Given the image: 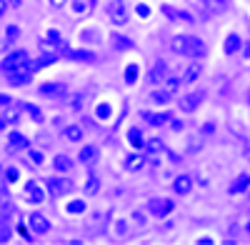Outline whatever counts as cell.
Instances as JSON below:
<instances>
[{
  "mask_svg": "<svg viewBox=\"0 0 250 245\" xmlns=\"http://www.w3.org/2000/svg\"><path fill=\"white\" fill-rule=\"evenodd\" d=\"M123 168L128 173H138L145 168V153H128V158L123 160Z\"/></svg>",
  "mask_w": 250,
  "mask_h": 245,
  "instance_id": "cell-13",
  "label": "cell"
},
{
  "mask_svg": "<svg viewBox=\"0 0 250 245\" xmlns=\"http://www.w3.org/2000/svg\"><path fill=\"white\" fill-rule=\"evenodd\" d=\"M23 63H28V53L25 50H15V53H10L3 63H0V70L3 73H10V70H15L18 65H23Z\"/></svg>",
  "mask_w": 250,
  "mask_h": 245,
  "instance_id": "cell-10",
  "label": "cell"
},
{
  "mask_svg": "<svg viewBox=\"0 0 250 245\" xmlns=\"http://www.w3.org/2000/svg\"><path fill=\"white\" fill-rule=\"evenodd\" d=\"M38 93L43 98H50V100H62V98H65V85H62V83H53V80H50V83L40 85Z\"/></svg>",
  "mask_w": 250,
  "mask_h": 245,
  "instance_id": "cell-9",
  "label": "cell"
},
{
  "mask_svg": "<svg viewBox=\"0 0 250 245\" xmlns=\"http://www.w3.org/2000/svg\"><path fill=\"white\" fill-rule=\"evenodd\" d=\"M203 98H205L203 90L185 93V95L180 98V110H183V113H195V110L200 108V103H203Z\"/></svg>",
  "mask_w": 250,
  "mask_h": 245,
  "instance_id": "cell-7",
  "label": "cell"
},
{
  "mask_svg": "<svg viewBox=\"0 0 250 245\" xmlns=\"http://www.w3.org/2000/svg\"><path fill=\"white\" fill-rule=\"evenodd\" d=\"M5 128H8V120H5V115H3V113H0V133H3Z\"/></svg>",
  "mask_w": 250,
  "mask_h": 245,
  "instance_id": "cell-53",
  "label": "cell"
},
{
  "mask_svg": "<svg viewBox=\"0 0 250 245\" xmlns=\"http://www.w3.org/2000/svg\"><path fill=\"white\" fill-rule=\"evenodd\" d=\"M108 18H110V23L115 28H123V25L130 23V10L123 0H110L108 3Z\"/></svg>",
  "mask_w": 250,
  "mask_h": 245,
  "instance_id": "cell-2",
  "label": "cell"
},
{
  "mask_svg": "<svg viewBox=\"0 0 250 245\" xmlns=\"http://www.w3.org/2000/svg\"><path fill=\"white\" fill-rule=\"evenodd\" d=\"M3 115H5V120H8V125H13V122H18V120H20V105H18V103L8 105V110H5Z\"/></svg>",
  "mask_w": 250,
  "mask_h": 245,
  "instance_id": "cell-37",
  "label": "cell"
},
{
  "mask_svg": "<svg viewBox=\"0 0 250 245\" xmlns=\"http://www.w3.org/2000/svg\"><path fill=\"white\" fill-rule=\"evenodd\" d=\"M62 135H65V140H70V143H80L85 133H83V125H75V122H73V125L62 128Z\"/></svg>",
  "mask_w": 250,
  "mask_h": 245,
  "instance_id": "cell-28",
  "label": "cell"
},
{
  "mask_svg": "<svg viewBox=\"0 0 250 245\" xmlns=\"http://www.w3.org/2000/svg\"><path fill=\"white\" fill-rule=\"evenodd\" d=\"M20 178V170L18 168H8V180H18Z\"/></svg>",
  "mask_w": 250,
  "mask_h": 245,
  "instance_id": "cell-50",
  "label": "cell"
},
{
  "mask_svg": "<svg viewBox=\"0 0 250 245\" xmlns=\"http://www.w3.org/2000/svg\"><path fill=\"white\" fill-rule=\"evenodd\" d=\"M163 83H165V85H163L165 90H168V93H173V95H175V93L180 90V85H183V78H178V75L168 73V75L163 78Z\"/></svg>",
  "mask_w": 250,
  "mask_h": 245,
  "instance_id": "cell-29",
  "label": "cell"
},
{
  "mask_svg": "<svg viewBox=\"0 0 250 245\" xmlns=\"http://www.w3.org/2000/svg\"><path fill=\"white\" fill-rule=\"evenodd\" d=\"M203 5L208 8V13L223 15V13H228V8H230V0H205Z\"/></svg>",
  "mask_w": 250,
  "mask_h": 245,
  "instance_id": "cell-27",
  "label": "cell"
},
{
  "mask_svg": "<svg viewBox=\"0 0 250 245\" xmlns=\"http://www.w3.org/2000/svg\"><path fill=\"white\" fill-rule=\"evenodd\" d=\"M0 105H5V108H8V105H13V98H10V95H5V93H0Z\"/></svg>",
  "mask_w": 250,
  "mask_h": 245,
  "instance_id": "cell-49",
  "label": "cell"
},
{
  "mask_svg": "<svg viewBox=\"0 0 250 245\" xmlns=\"http://www.w3.org/2000/svg\"><path fill=\"white\" fill-rule=\"evenodd\" d=\"M80 40H85V43H103V35H100V30L98 28H85L80 33Z\"/></svg>",
  "mask_w": 250,
  "mask_h": 245,
  "instance_id": "cell-34",
  "label": "cell"
},
{
  "mask_svg": "<svg viewBox=\"0 0 250 245\" xmlns=\"http://www.w3.org/2000/svg\"><path fill=\"white\" fill-rule=\"evenodd\" d=\"M20 3H23V0H8V5H10V8H20Z\"/></svg>",
  "mask_w": 250,
  "mask_h": 245,
  "instance_id": "cell-56",
  "label": "cell"
},
{
  "mask_svg": "<svg viewBox=\"0 0 250 245\" xmlns=\"http://www.w3.org/2000/svg\"><path fill=\"white\" fill-rule=\"evenodd\" d=\"M203 75V63L200 60H193L190 65L185 68V75H183V83H195V80Z\"/></svg>",
  "mask_w": 250,
  "mask_h": 245,
  "instance_id": "cell-23",
  "label": "cell"
},
{
  "mask_svg": "<svg viewBox=\"0 0 250 245\" xmlns=\"http://www.w3.org/2000/svg\"><path fill=\"white\" fill-rule=\"evenodd\" d=\"M40 40H43V45H48V48H53V50L62 48V33H60L58 28H48L43 35H40Z\"/></svg>",
  "mask_w": 250,
  "mask_h": 245,
  "instance_id": "cell-14",
  "label": "cell"
},
{
  "mask_svg": "<svg viewBox=\"0 0 250 245\" xmlns=\"http://www.w3.org/2000/svg\"><path fill=\"white\" fill-rule=\"evenodd\" d=\"M168 125H170V130H173V133H180V130L185 128V122H183L180 118H170V120H168Z\"/></svg>",
  "mask_w": 250,
  "mask_h": 245,
  "instance_id": "cell-44",
  "label": "cell"
},
{
  "mask_svg": "<svg viewBox=\"0 0 250 245\" xmlns=\"http://www.w3.org/2000/svg\"><path fill=\"white\" fill-rule=\"evenodd\" d=\"M173 193H175V195H188V193H193V178L188 175V173L175 175V180H173Z\"/></svg>",
  "mask_w": 250,
  "mask_h": 245,
  "instance_id": "cell-12",
  "label": "cell"
},
{
  "mask_svg": "<svg viewBox=\"0 0 250 245\" xmlns=\"http://www.w3.org/2000/svg\"><path fill=\"white\" fill-rule=\"evenodd\" d=\"M13 238V223L0 218V243H8Z\"/></svg>",
  "mask_w": 250,
  "mask_h": 245,
  "instance_id": "cell-36",
  "label": "cell"
},
{
  "mask_svg": "<svg viewBox=\"0 0 250 245\" xmlns=\"http://www.w3.org/2000/svg\"><path fill=\"white\" fill-rule=\"evenodd\" d=\"M65 55L70 60H83V63H93L95 60V53H90V50H65Z\"/></svg>",
  "mask_w": 250,
  "mask_h": 245,
  "instance_id": "cell-33",
  "label": "cell"
},
{
  "mask_svg": "<svg viewBox=\"0 0 250 245\" xmlns=\"http://www.w3.org/2000/svg\"><path fill=\"white\" fill-rule=\"evenodd\" d=\"M140 118L148 122V125L160 128V125H165V122L170 120V113H150V110H140Z\"/></svg>",
  "mask_w": 250,
  "mask_h": 245,
  "instance_id": "cell-17",
  "label": "cell"
},
{
  "mask_svg": "<svg viewBox=\"0 0 250 245\" xmlns=\"http://www.w3.org/2000/svg\"><path fill=\"white\" fill-rule=\"evenodd\" d=\"M5 195H8V185H5L3 180H0V198H5Z\"/></svg>",
  "mask_w": 250,
  "mask_h": 245,
  "instance_id": "cell-54",
  "label": "cell"
},
{
  "mask_svg": "<svg viewBox=\"0 0 250 245\" xmlns=\"http://www.w3.org/2000/svg\"><path fill=\"white\" fill-rule=\"evenodd\" d=\"M135 13H138V18H143V20L150 18V8L145 5V3H138V5H135Z\"/></svg>",
  "mask_w": 250,
  "mask_h": 245,
  "instance_id": "cell-45",
  "label": "cell"
},
{
  "mask_svg": "<svg viewBox=\"0 0 250 245\" xmlns=\"http://www.w3.org/2000/svg\"><path fill=\"white\" fill-rule=\"evenodd\" d=\"M128 140H130V145L140 148V145H143V135H140V128H130V130H128Z\"/></svg>",
  "mask_w": 250,
  "mask_h": 245,
  "instance_id": "cell-40",
  "label": "cell"
},
{
  "mask_svg": "<svg viewBox=\"0 0 250 245\" xmlns=\"http://www.w3.org/2000/svg\"><path fill=\"white\" fill-rule=\"evenodd\" d=\"M8 8H10V5H8V0H0V18L8 13Z\"/></svg>",
  "mask_w": 250,
  "mask_h": 245,
  "instance_id": "cell-52",
  "label": "cell"
},
{
  "mask_svg": "<svg viewBox=\"0 0 250 245\" xmlns=\"http://www.w3.org/2000/svg\"><path fill=\"white\" fill-rule=\"evenodd\" d=\"M143 153H148V155H160L165 153V143L160 138H148L143 143Z\"/></svg>",
  "mask_w": 250,
  "mask_h": 245,
  "instance_id": "cell-24",
  "label": "cell"
},
{
  "mask_svg": "<svg viewBox=\"0 0 250 245\" xmlns=\"http://www.w3.org/2000/svg\"><path fill=\"white\" fill-rule=\"evenodd\" d=\"M25 153H28V158H30V163H33V165H43V160H45V155L43 153H40V150H35V148H25Z\"/></svg>",
  "mask_w": 250,
  "mask_h": 245,
  "instance_id": "cell-39",
  "label": "cell"
},
{
  "mask_svg": "<svg viewBox=\"0 0 250 245\" xmlns=\"http://www.w3.org/2000/svg\"><path fill=\"white\" fill-rule=\"evenodd\" d=\"M188 45H190V35H175L170 40V48L175 55H188Z\"/></svg>",
  "mask_w": 250,
  "mask_h": 245,
  "instance_id": "cell-25",
  "label": "cell"
},
{
  "mask_svg": "<svg viewBox=\"0 0 250 245\" xmlns=\"http://www.w3.org/2000/svg\"><path fill=\"white\" fill-rule=\"evenodd\" d=\"M73 168H75V160H73L70 155L58 153V155L53 158V170H55V173H70Z\"/></svg>",
  "mask_w": 250,
  "mask_h": 245,
  "instance_id": "cell-16",
  "label": "cell"
},
{
  "mask_svg": "<svg viewBox=\"0 0 250 245\" xmlns=\"http://www.w3.org/2000/svg\"><path fill=\"white\" fill-rule=\"evenodd\" d=\"M85 210H88L85 200H70L68 205H65V213H70V215H83Z\"/></svg>",
  "mask_w": 250,
  "mask_h": 245,
  "instance_id": "cell-35",
  "label": "cell"
},
{
  "mask_svg": "<svg viewBox=\"0 0 250 245\" xmlns=\"http://www.w3.org/2000/svg\"><path fill=\"white\" fill-rule=\"evenodd\" d=\"M240 53H243V58H245V60H250V40H245V43H243Z\"/></svg>",
  "mask_w": 250,
  "mask_h": 245,
  "instance_id": "cell-48",
  "label": "cell"
},
{
  "mask_svg": "<svg viewBox=\"0 0 250 245\" xmlns=\"http://www.w3.org/2000/svg\"><path fill=\"white\" fill-rule=\"evenodd\" d=\"M28 228H30V233H35V235H48L50 233V220L43 215V213H30L28 215Z\"/></svg>",
  "mask_w": 250,
  "mask_h": 245,
  "instance_id": "cell-4",
  "label": "cell"
},
{
  "mask_svg": "<svg viewBox=\"0 0 250 245\" xmlns=\"http://www.w3.org/2000/svg\"><path fill=\"white\" fill-rule=\"evenodd\" d=\"M18 105H20V110L28 113V118L33 122H38V125H43V122H45V115H43V110H40L38 105H33V103H18Z\"/></svg>",
  "mask_w": 250,
  "mask_h": 245,
  "instance_id": "cell-22",
  "label": "cell"
},
{
  "mask_svg": "<svg viewBox=\"0 0 250 245\" xmlns=\"http://www.w3.org/2000/svg\"><path fill=\"white\" fill-rule=\"evenodd\" d=\"M23 193H25V200L33 203V205H40V203L45 200V190H43V185H40L38 180H28L23 185Z\"/></svg>",
  "mask_w": 250,
  "mask_h": 245,
  "instance_id": "cell-5",
  "label": "cell"
},
{
  "mask_svg": "<svg viewBox=\"0 0 250 245\" xmlns=\"http://www.w3.org/2000/svg\"><path fill=\"white\" fill-rule=\"evenodd\" d=\"M168 75V63H165L163 58H158L155 60V65L150 68V73H148V80L155 85V83H163V78Z\"/></svg>",
  "mask_w": 250,
  "mask_h": 245,
  "instance_id": "cell-18",
  "label": "cell"
},
{
  "mask_svg": "<svg viewBox=\"0 0 250 245\" xmlns=\"http://www.w3.org/2000/svg\"><path fill=\"white\" fill-rule=\"evenodd\" d=\"M195 3H205V0H195Z\"/></svg>",
  "mask_w": 250,
  "mask_h": 245,
  "instance_id": "cell-57",
  "label": "cell"
},
{
  "mask_svg": "<svg viewBox=\"0 0 250 245\" xmlns=\"http://www.w3.org/2000/svg\"><path fill=\"white\" fill-rule=\"evenodd\" d=\"M150 100H153L155 105H168L170 100H173V93H168L165 88H158L155 93H150Z\"/></svg>",
  "mask_w": 250,
  "mask_h": 245,
  "instance_id": "cell-32",
  "label": "cell"
},
{
  "mask_svg": "<svg viewBox=\"0 0 250 245\" xmlns=\"http://www.w3.org/2000/svg\"><path fill=\"white\" fill-rule=\"evenodd\" d=\"M28 145H30V143H28V138H25L23 133H18V130L8 133V148H10V150L20 153V150H25Z\"/></svg>",
  "mask_w": 250,
  "mask_h": 245,
  "instance_id": "cell-20",
  "label": "cell"
},
{
  "mask_svg": "<svg viewBox=\"0 0 250 245\" xmlns=\"http://www.w3.org/2000/svg\"><path fill=\"white\" fill-rule=\"evenodd\" d=\"M48 3H50V5H53V8L58 10V8H62V5H65V3H68V0H48Z\"/></svg>",
  "mask_w": 250,
  "mask_h": 245,
  "instance_id": "cell-51",
  "label": "cell"
},
{
  "mask_svg": "<svg viewBox=\"0 0 250 245\" xmlns=\"http://www.w3.org/2000/svg\"><path fill=\"white\" fill-rule=\"evenodd\" d=\"M140 78V65L138 63H128L125 65V85H135Z\"/></svg>",
  "mask_w": 250,
  "mask_h": 245,
  "instance_id": "cell-30",
  "label": "cell"
},
{
  "mask_svg": "<svg viewBox=\"0 0 250 245\" xmlns=\"http://www.w3.org/2000/svg\"><path fill=\"white\" fill-rule=\"evenodd\" d=\"M95 115H98L100 120H108V118L113 115V105H110V103H98V105H95Z\"/></svg>",
  "mask_w": 250,
  "mask_h": 245,
  "instance_id": "cell-38",
  "label": "cell"
},
{
  "mask_svg": "<svg viewBox=\"0 0 250 245\" xmlns=\"http://www.w3.org/2000/svg\"><path fill=\"white\" fill-rule=\"evenodd\" d=\"M240 48H243L240 33H228L225 40H223V55H225V58H233L235 53H240Z\"/></svg>",
  "mask_w": 250,
  "mask_h": 245,
  "instance_id": "cell-8",
  "label": "cell"
},
{
  "mask_svg": "<svg viewBox=\"0 0 250 245\" xmlns=\"http://www.w3.org/2000/svg\"><path fill=\"white\" fill-rule=\"evenodd\" d=\"M70 108H73L75 113H80V110H83V95H78V98H73V103H70Z\"/></svg>",
  "mask_w": 250,
  "mask_h": 245,
  "instance_id": "cell-47",
  "label": "cell"
},
{
  "mask_svg": "<svg viewBox=\"0 0 250 245\" xmlns=\"http://www.w3.org/2000/svg\"><path fill=\"white\" fill-rule=\"evenodd\" d=\"M78 163L80 165H93V163H98V148L95 145H83V150L78 153Z\"/></svg>",
  "mask_w": 250,
  "mask_h": 245,
  "instance_id": "cell-21",
  "label": "cell"
},
{
  "mask_svg": "<svg viewBox=\"0 0 250 245\" xmlns=\"http://www.w3.org/2000/svg\"><path fill=\"white\" fill-rule=\"evenodd\" d=\"M210 243H213V238H200L198 240V245H210Z\"/></svg>",
  "mask_w": 250,
  "mask_h": 245,
  "instance_id": "cell-55",
  "label": "cell"
},
{
  "mask_svg": "<svg viewBox=\"0 0 250 245\" xmlns=\"http://www.w3.org/2000/svg\"><path fill=\"white\" fill-rule=\"evenodd\" d=\"M45 188H48L50 198L55 200V198H65V195H70V193L75 190V183H73L68 175H55V178H48Z\"/></svg>",
  "mask_w": 250,
  "mask_h": 245,
  "instance_id": "cell-1",
  "label": "cell"
},
{
  "mask_svg": "<svg viewBox=\"0 0 250 245\" xmlns=\"http://www.w3.org/2000/svg\"><path fill=\"white\" fill-rule=\"evenodd\" d=\"M205 53H208L205 40H203V38H198V35H190V45H188V55H193L195 60H200V58H205Z\"/></svg>",
  "mask_w": 250,
  "mask_h": 245,
  "instance_id": "cell-19",
  "label": "cell"
},
{
  "mask_svg": "<svg viewBox=\"0 0 250 245\" xmlns=\"http://www.w3.org/2000/svg\"><path fill=\"white\" fill-rule=\"evenodd\" d=\"M148 213L153 218H168L173 213V200H168V198H150L148 200Z\"/></svg>",
  "mask_w": 250,
  "mask_h": 245,
  "instance_id": "cell-3",
  "label": "cell"
},
{
  "mask_svg": "<svg viewBox=\"0 0 250 245\" xmlns=\"http://www.w3.org/2000/svg\"><path fill=\"white\" fill-rule=\"evenodd\" d=\"M113 230H115V235H128V220H115Z\"/></svg>",
  "mask_w": 250,
  "mask_h": 245,
  "instance_id": "cell-43",
  "label": "cell"
},
{
  "mask_svg": "<svg viewBox=\"0 0 250 245\" xmlns=\"http://www.w3.org/2000/svg\"><path fill=\"white\" fill-rule=\"evenodd\" d=\"M20 38V28L18 25H8L5 28V40H8V43H13V40H18Z\"/></svg>",
  "mask_w": 250,
  "mask_h": 245,
  "instance_id": "cell-42",
  "label": "cell"
},
{
  "mask_svg": "<svg viewBox=\"0 0 250 245\" xmlns=\"http://www.w3.org/2000/svg\"><path fill=\"white\" fill-rule=\"evenodd\" d=\"M108 43L113 45L115 53H125V50H133L135 48V40H130L128 35H123V33H110Z\"/></svg>",
  "mask_w": 250,
  "mask_h": 245,
  "instance_id": "cell-11",
  "label": "cell"
},
{
  "mask_svg": "<svg viewBox=\"0 0 250 245\" xmlns=\"http://www.w3.org/2000/svg\"><path fill=\"white\" fill-rule=\"evenodd\" d=\"M98 190H100V178H98V175L90 170V173H88V180H85V188H83V193L93 198Z\"/></svg>",
  "mask_w": 250,
  "mask_h": 245,
  "instance_id": "cell-31",
  "label": "cell"
},
{
  "mask_svg": "<svg viewBox=\"0 0 250 245\" xmlns=\"http://www.w3.org/2000/svg\"><path fill=\"white\" fill-rule=\"evenodd\" d=\"M248 190H250V175L243 173V175L235 178V183L230 185V195H243V193H248Z\"/></svg>",
  "mask_w": 250,
  "mask_h": 245,
  "instance_id": "cell-26",
  "label": "cell"
},
{
  "mask_svg": "<svg viewBox=\"0 0 250 245\" xmlns=\"http://www.w3.org/2000/svg\"><path fill=\"white\" fill-rule=\"evenodd\" d=\"M145 213H148V210H140V208H138V210H133V215H130V220L135 223V225H140V228H143V225H145V223H148V215H145Z\"/></svg>",
  "mask_w": 250,
  "mask_h": 245,
  "instance_id": "cell-41",
  "label": "cell"
},
{
  "mask_svg": "<svg viewBox=\"0 0 250 245\" xmlns=\"http://www.w3.org/2000/svg\"><path fill=\"white\" fill-rule=\"evenodd\" d=\"M215 128H218V125H215V120H208L205 125L200 128V135H210V133H213Z\"/></svg>",
  "mask_w": 250,
  "mask_h": 245,
  "instance_id": "cell-46",
  "label": "cell"
},
{
  "mask_svg": "<svg viewBox=\"0 0 250 245\" xmlns=\"http://www.w3.org/2000/svg\"><path fill=\"white\" fill-rule=\"evenodd\" d=\"M95 3L98 0H70V8L78 18H88L95 10Z\"/></svg>",
  "mask_w": 250,
  "mask_h": 245,
  "instance_id": "cell-15",
  "label": "cell"
},
{
  "mask_svg": "<svg viewBox=\"0 0 250 245\" xmlns=\"http://www.w3.org/2000/svg\"><path fill=\"white\" fill-rule=\"evenodd\" d=\"M160 13L168 18V20H175V23H185V25H190V23H195V18L188 13V10H178V8H173V5H160Z\"/></svg>",
  "mask_w": 250,
  "mask_h": 245,
  "instance_id": "cell-6",
  "label": "cell"
}]
</instances>
